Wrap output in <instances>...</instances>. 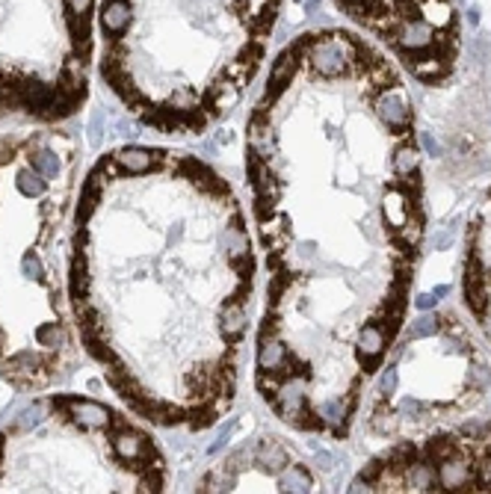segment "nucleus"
<instances>
[{
    "instance_id": "f257e3e1",
    "label": "nucleus",
    "mask_w": 491,
    "mask_h": 494,
    "mask_svg": "<svg viewBox=\"0 0 491 494\" xmlns=\"http://www.w3.org/2000/svg\"><path fill=\"white\" fill-rule=\"evenodd\" d=\"M243 169L255 394L287 430L347 441L405 328L427 231L405 80L355 33L293 39L246 116Z\"/></svg>"
},
{
    "instance_id": "f03ea898",
    "label": "nucleus",
    "mask_w": 491,
    "mask_h": 494,
    "mask_svg": "<svg viewBox=\"0 0 491 494\" xmlns=\"http://www.w3.org/2000/svg\"><path fill=\"white\" fill-rule=\"evenodd\" d=\"M80 343L137 418L207 432L240 400L260 305L249 205L199 154L125 145L80 184L69 258Z\"/></svg>"
},
{
    "instance_id": "7ed1b4c3",
    "label": "nucleus",
    "mask_w": 491,
    "mask_h": 494,
    "mask_svg": "<svg viewBox=\"0 0 491 494\" xmlns=\"http://www.w3.org/2000/svg\"><path fill=\"white\" fill-rule=\"evenodd\" d=\"M370 385L364 394L367 430L385 438H415L423 430L450 426L456 411L477 403L488 370L462 320L432 314L412 328L408 343L385 361Z\"/></svg>"
},
{
    "instance_id": "20e7f679",
    "label": "nucleus",
    "mask_w": 491,
    "mask_h": 494,
    "mask_svg": "<svg viewBox=\"0 0 491 494\" xmlns=\"http://www.w3.org/2000/svg\"><path fill=\"white\" fill-rule=\"evenodd\" d=\"M352 491H491V420L397 438Z\"/></svg>"
},
{
    "instance_id": "39448f33",
    "label": "nucleus",
    "mask_w": 491,
    "mask_h": 494,
    "mask_svg": "<svg viewBox=\"0 0 491 494\" xmlns=\"http://www.w3.org/2000/svg\"><path fill=\"white\" fill-rule=\"evenodd\" d=\"M195 491H317V480L282 438L260 435L225 453Z\"/></svg>"
}]
</instances>
